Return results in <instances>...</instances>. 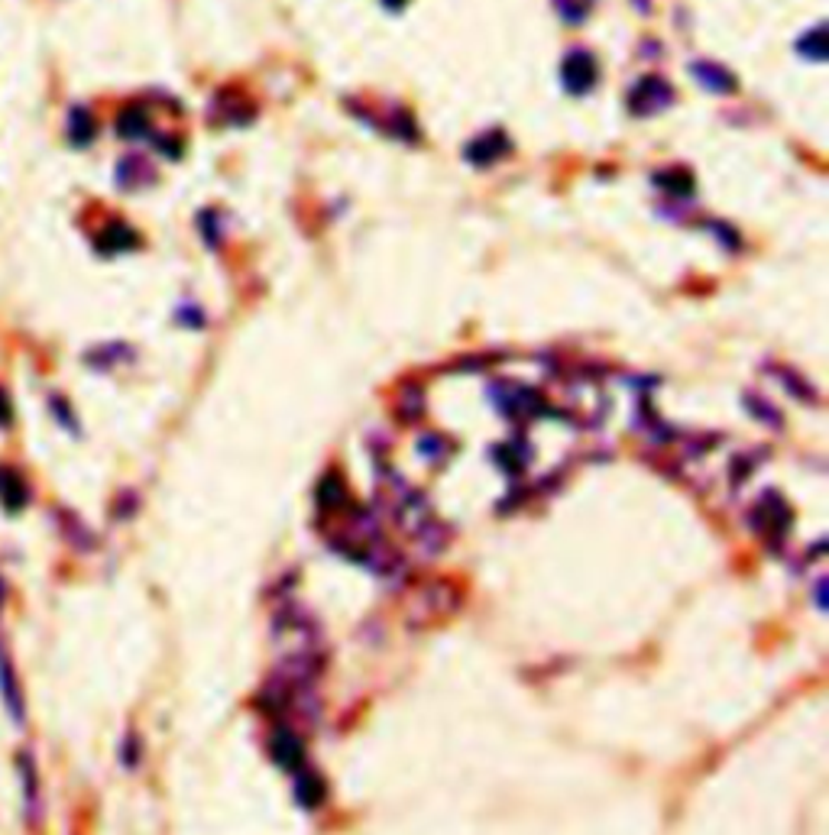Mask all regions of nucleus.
Wrapping results in <instances>:
<instances>
[{
    "label": "nucleus",
    "instance_id": "nucleus-1",
    "mask_svg": "<svg viewBox=\"0 0 829 835\" xmlns=\"http://www.w3.org/2000/svg\"><path fill=\"white\" fill-rule=\"evenodd\" d=\"M749 525L778 551L785 548L790 534V525H793V512L788 509V502L778 496V492H765L755 506V512L749 516Z\"/></svg>",
    "mask_w": 829,
    "mask_h": 835
},
{
    "label": "nucleus",
    "instance_id": "nucleus-2",
    "mask_svg": "<svg viewBox=\"0 0 829 835\" xmlns=\"http://www.w3.org/2000/svg\"><path fill=\"white\" fill-rule=\"evenodd\" d=\"M0 700H3V710L7 716L13 719L17 725H23L27 719V696H23V683H20V674L13 668V658L0 638Z\"/></svg>",
    "mask_w": 829,
    "mask_h": 835
},
{
    "label": "nucleus",
    "instance_id": "nucleus-3",
    "mask_svg": "<svg viewBox=\"0 0 829 835\" xmlns=\"http://www.w3.org/2000/svg\"><path fill=\"white\" fill-rule=\"evenodd\" d=\"M671 101H674L671 84H668L665 79H658V75L641 79L638 84H635L633 94H629V108H633V114H638V118L658 114V111H665Z\"/></svg>",
    "mask_w": 829,
    "mask_h": 835
},
{
    "label": "nucleus",
    "instance_id": "nucleus-4",
    "mask_svg": "<svg viewBox=\"0 0 829 835\" xmlns=\"http://www.w3.org/2000/svg\"><path fill=\"white\" fill-rule=\"evenodd\" d=\"M30 502V482L17 470L0 464V509L3 512H23Z\"/></svg>",
    "mask_w": 829,
    "mask_h": 835
},
{
    "label": "nucleus",
    "instance_id": "nucleus-5",
    "mask_svg": "<svg viewBox=\"0 0 829 835\" xmlns=\"http://www.w3.org/2000/svg\"><path fill=\"white\" fill-rule=\"evenodd\" d=\"M593 84H596V62H593L590 52H570L564 59V88L570 94H587Z\"/></svg>",
    "mask_w": 829,
    "mask_h": 835
},
{
    "label": "nucleus",
    "instance_id": "nucleus-6",
    "mask_svg": "<svg viewBox=\"0 0 829 835\" xmlns=\"http://www.w3.org/2000/svg\"><path fill=\"white\" fill-rule=\"evenodd\" d=\"M270 752H273V761L285 771H305V745L299 742V735L292 729H276L273 742H270Z\"/></svg>",
    "mask_w": 829,
    "mask_h": 835
},
{
    "label": "nucleus",
    "instance_id": "nucleus-7",
    "mask_svg": "<svg viewBox=\"0 0 829 835\" xmlns=\"http://www.w3.org/2000/svg\"><path fill=\"white\" fill-rule=\"evenodd\" d=\"M17 767H20V784H23V806H27V819L37 823L42 816V800H40V771L33 764L30 752L17 755Z\"/></svg>",
    "mask_w": 829,
    "mask_h": 835
},
{
    "label": "nucleus",
    "instance_id": "nucleus-8",
    "mask_svg": "<svg viewBox=\"0 0 829 835\" xmlns=\"http://www.w3.org/2000/svg\"><path fill=\"white\" fill-rule=\"evenodd\" d=\"M506 153H509V140L503 133H486V136H479V140H474L467 146L464 156L474 162V165H489V162H496L499 156H506Z\"/></svg>",
    "mask_w": 829,
    "mask_h": 835
},
{
    "label": "nucleus",
    "instance_id": "nucleus-9",
    "mask_svg": "<svg viewBox=\"0 0 829 835\" xmlns=\"http://www.w3.org/2000/svg\"><path fill=\"white\" fill-rule=\"evenodd\" d=\"M694 79L700 81L704 88L716 91V94L736 91V79H732L722 65H712V62H697V65H694Z\"/></svg>",
    "mask_w": 829,
    "mask_h": 835
},
{
    "label": "nucleus",
    "instance_id": "nucleus-10",
    "mask_svg": "<svg viewBox=\"0 0 829 835\" xmlns=\"http://www.w3.org/2000/svg\"><path fill=\"white\" fill-rule=\"evenodd\" d=\"M118 130H120V136H127V140H140V136H146V133H150V118H146L143 104H130V108L120 114Z\"/></svg>",
    "mask_w": 829,
    "mask_h": 835
},
{
    "label": "nucleus",
    "instance_id": "nucleus-11",
    "mask_svg": "<svg viewBox=\"0 0 829 835\" xmlns=\"http://www.w3.org/2000/svg\"><path fill=\"white\" fill-rule=\"evenodd\" d=\"M295 796L305 809H317L324 803V784L317 774H309V771H299V787H295Z\"/></svg>",
    "mask_w": 829,
    "mask_h": 835
},
{
    "label": "nucleus",
    "instance_id": "nucleus-12",
    "mask_svg": "<svg viewBox=\"0 0 829 835\" xmlns=\"http://www.w3.org/2000/svg\"><path fill=\"white\" fill-rule=\"evenodd\" d=\"M140 240L137 234L127 227V224H111L108 231H104V237H98V246L104 250V253H123V250H130V246H137Z\"/></svg>",
    "mask_w": 829,
    "mask_h": 835
},
{
    "label": "nucleus",
    "instance_id": "nucleus-13",
    "mask_svg": "<svg viewBox=\"0 0 829 835\" xmlns=\"http://www.w3.org/2000/svg\"><path fill=\"white\" fill-rule=\"evenodd\" d=\"M317 506L321 512H341L344 509V482L337 477H327L317 486Z\"/></svg>",
    "mask_w": 829,
    "mask_h": 835
},
{
    "label": "nucleus",
    "instance_id": "nucleus-14",
    "mask_svg": "<svg viewBox=\"0 0 829 835\" xmlns=\"http://www.w3.org/2000/svg\"><path fill=\"white\" fill-rule=\"evenodd\" d=\"M69 136H72V143H79V146H84V143L94 136V118H91L84 108H75V111H72V118H69Z\"/></svg>",
    "mask_w": 829,
    "mask_h": 835
},
{
    "label": "nucleus",
    "instance_id": "nucleus-15",
    "mask_svg": "<svg viewBox=\"0 0 829 835\" xmlns=\"http://www.w3.org/2000/svg\"><path fill=\"white\" fill-rule=\"evenodd\" d=\"M557 3V10H560V17L567 20V23H584V17L590 13L593 0H554Z\"/></svg>",
    "mask_w": 829,
    "mask_h": 835
},
{
    "label": "nucleus",
    "instance_id": "nucleus-16",
    "mask_svg": "<svg viewBox=\"0 0 829 835\" xmlns=\"http://www.w3.org/2000/svg\"><path fill=\"white\" fill-rule=\"evenodd\" d=\"M807 52H810V59H823V27H817V30L810 33Z\"/></svg>",
    "mask_w": 829,
    "mask_h": 835
},
{
    "label": "nucleus",
    "instance_id": "nucleus-17",
    "mask_svg": "<svg viewBox=\"0 0 829 835\" xmlns=\"http://www.w3.org/2000/svg\"><path fill=\"white\" fill-rule=\"evenodd\" d=\"M10 421H13V408L7 401V393L0 389V428H10Z\"/></svg>",
    "mask_w": 829,
    "mask_h": 835
},
{
    "label": "nucleus",
    "instance_id": "nucleus-18",
    "mask_svg": "<svg viewBox=\"0 0 829 835\" xmlns=\"http://www.w3.org/2000/svg\"><path fill=\"white\" fill-rule=\"evenodd\" d=\"M3 602H7V583H3V573H0V609H3Z\"/></svg>",
    "mask_w": 829,
    "mask_h": 835
},
{
    "label": "nucleus",
    "instance_id": "nucleus-19",
    "mask_svg": "<svg viewBox=\"0 0 829 835\" xmlns=\"http://www.w3.org/2000/svg\"><path fill=\"white\" fill-rule=\"evenodd\" d=\"M402 3H405V0H386V7H393V10H398Z\"/></svg>",
    "mask_w": 829,
    "mask_h": 835
}]
</instances>
